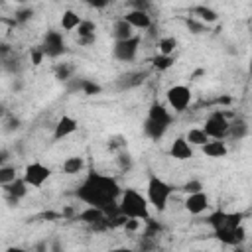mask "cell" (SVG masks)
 <instances>
[{
    "instance_id": "1",
    "label": "cell",
    "mask_w": 252,
    "mask_h": 252,
    "mask_svg": "<svg viewBox=\"0 0 252 252\" xmlns=\"http://www.w3.org/2000/svg\"><path fill=\"white\" fill-rule=\"evenodd\" d=\"M77 199L83 201L87 207H96L106 213V217L118 213V199L122 195V187L112 175L91 171L81 181L75 191Z\"/></svg>"
},
{
    "instance_id": "2",
    "label": "cell",
    "mask_w": 252,
    "mask_h": 252,
    "mask_svg": "<svg viewBox=\"0 0 252 252\" xmlns=\"http://www.w3.org/2000/svg\"><path fill=\"white\" fill-rule=\"evenodd\" d=\"M242 213H226V211H215L209 217V224L215 232V236L226 244V246H240L246 240V230L242 226Z\"/></svg>"
},
{
    "instance_id": "3",
    "label": "cell",
    "mask_w": 252,
    "mask_h": 252,
    "mask_svg": "<svg viewBox=\"0 0 252 252\" xmlns=\"http://www.w3.org/2000/svg\"><path fill=\"white\" fill-rule=\"evenodd\" d=\"M118 213L126 219H138V220H150V201L146 195H142L134 187L122 189V195L118 199Z\"/></svg>"
},
{
    "instance_id": "4",
    "label": "cell",
    "mask_w": 252,
    "mask_h": 252,
    "mask_svg": "<svg viewBox=\"0 0 252 252\" xmlns=\"http://www.w3.org/2000/svg\"><path fill=\"white\" fill-rule=\"evenodd\" d=\"M173 122V114L169 108H165L163 104L159 102H154L148 110V116H146V122H144V134L152 140H159L167 128L171 126Z\"/></svg>"
},
{
    "instance_id": "5",
    "label": "cell",
    "mask_w": 252,
    "mask_h": 252,
    "mask_svg": "<svg viewBox=\"0 0 252 252\" xmlns=\"http://www.w3.org/2000/svg\"><path fill=\"white\" fill-rule=\"evenodd\" d=\"M171 193H173V189H171V185L165 179H161L158 175H150L148 187H146V197H148L150 205L158 213H163L167 209L169 199H171Z\"/></svg>"
},
{
    "instance_id": "6",
    "label": "cell",
    "mask_w": 252,
    "mask_h": 252,
    "mask_svg": "<svg viewBox=\"0 0 252 252\" xmlns=\"http://www.w3.org/2000/svg\"><path fill=\"white\" fill-rule=\"evenodd\" d=\"M203 130L211 140H224L230 132V120L222 110H213L203 124Z\"/></svg>"
},
{
    "instance_id": "7",
    "label": "cell",
    "mask_w": 252,
    "mask_h": 252,
    "mask_svg": "<svg viewBox=\"0 0 252 252\" xmlns=\"http://www.w3.org/2000/svg\"><path fill=\"white\" fill-rule=\"evenodd\" d=\"M165 100H167V106L169 110L173 112H185L193 100V93L189 87L185 85H173L165 91Z\"/></svg>"
},
{
    "instance_id": "8",
    "label": "cell",
    "mask_w": 252,
    "mask_h": 252,
    "mask_svg": "<svg viewBox=\"0 0 252 252\" xmlns=\"http://www.w3.org/2000/svg\"><path fill=\"white\" fill-rule=\"evenodd\" d=\"M24 181L33 187V189H39L43 187V183L51 177V167H47L45 163L41 161H30L26 167H24V173H22Z\"/></svg>"
},
{
    "instance_id": "9",
    "label": "cell",
    "mask_w": 252,
    "mask_h": 252,
    "mask_svg": "<svg viewBox=\"0 0 252 252\" xmlns=\"http://www.w3.org/2000/svg\"><path fill=\"white\" fill-rule=\"evenodd\" d=\"M140 35H134L130 39H124V41H114V47H112V55L114 59L122 61V63H130L138 57V51H140Z\"/></svg>"
},
{
    "instance_id": "10",
    "label": "cell",
    "mask_w": 252,
    "mask_h": 252,
    "mask_svg": "<svg viewBox=\"0 0 252 252\" xmlns=\"http://www.w3.org/2000/svg\"><path fill=\"white\" fill-rule=\"evenodd\" d=\"M41 49L47 57H61L65 53V39H63V33L57 32V30H49L45 35H43V41H41Z\"/></svg>"
},
{
    "instance_id": "11",
    "label": "cell",
    "mask_w": 252,
    "mask_h": 252,
    "mask_svg": "<svg viewBox=\"0 0 252 252\" xmlns=\"http://www.w3.org/2000/svg\"><path fill=\"white\" fill-rule=\"evenodd\" d=\"M77 219L85 224H89L91 228H106L108 226V217L102 209H96V207H85Z\"/></svg>"
},
{
    "instance_id": "12",
    "label": "cell",
    "mask_w": 252,
    "mask_h": 252,
    "mask_svg": "<svg viewBox=\"0 0 252 252\" xmlns=\"http://www.w3.org/2000/svg\"><path fill=\"white\" fill-rule=\"evenodd\" d=\"M209 205H211V199H209V195L205 193V191H199V193H191V195H187L185 197V201H183V207H185V211L189 213V215H203L207 209H209Z\"/></svg>"
},
{
    "instance_id": "13",
    "label": "cell",
    "mask_w": 252,
    "mask_h": 252,
    "mask_svg": "<svg viewBox=\"0 0 252 252\" xmlns=\"http://www.w3.org/2000/svg\"><path fill=\"white\" fill-rule=\"evenodd\" d=\"M77 128H79L77 118H73V116H69V114H63V116L55 122V126H53V140H63V138L75 134Z\"/></svg>"
},
{
    "instance_id": "14",
    "label": "cell",
    "mask_w": 252,
    "mask_h": 252,
    "mask_svg": "<svg viewBox=\"0 0 252 252\" xmlns=\"http://www.w3.org/2000/svg\"><path fill=\"white\" fill-rule=\"evenodd\" d=\"M122 18H124L134 30H150L152 24H154L148 10H132V8H130Z\"/></svg>"
},
{
    "instance_id": "15",
    "label": "cell",
    "mask_w": 252,
    "mask_h": 252,
    "mask_svg": "<svg viewBox=\"0 0 252 252\" xmlns=\"http://www.w3.org/2000/svg\"><path fill=\"white\" fill-rule=\"evenodd\" d=\"M169 156L173 159H179V161H185V159H191L193 158V146L185 140V136H177L171 146H169Z\"/></svg>"
},
{
    "instance_id": "16",
    "label": "cell",
    "mask_w": 252,
    "mask_h": 252,
    "mask_svg": "<svg viewBox=\"0 0 252 252\" xmlns=\"http://www.w3.org/2000/svg\"><path fill=\"white\" fill-rule=\"evenodd\" d=\"M201 152H203L207 158H211V159H219V158H226L228 146L224 144V140H209V142L201 148Z\"/></svg>"
},
{
    "instance_id": "17",
    "label": "cell",
    "mask_w": 252,
    "mask_h": 252,
    "mask_svg": "<svg viewBox=\"0 0 252 252\" xmlns=\"http://www.w3.org/2000/svg\"><path fill=\"white\" fill-rule=\"evenodd\" d=\"M77 37L81 45H89L96 39V26L91 20H83L81 26L77 28Z\"/></svg>"
},
{
    "instance_id": "18",
    "label": "cell",
    "mask_w": 252,
    "mask_h": 252,
    "mask_svg": "<svg viewBox=\"0 0 252 252\" xmlns=\"http://www.w3.org/2000/svg\"><path fill=\"white\" fill-rule=\"evenodd\" d=\"M4 189V193H6V197H10L12 201H20L22 197H26L28 195V189H30V185L24 181V177H18L14 183H10V185H6V187H2Z\"/></svg>"
},
{
    "instance_id": "19",
    "label": "cell",
    "mask_w": 252,
    "mask_h": 252,
    "mask_svg": "<svg viewBox=\"0 0 252 252\" xmlns=\"http://www.w3.org/2000/svg\"><path fill=\"white\" fill-rule=\"evenodd\" d=\"M81 22H83V18L75 10H63L61 20H59V26L65 32H77V28L81 26Z\"/></svg>"
},
{
    "instance_id": "20",
    "label": "cell",
    "mask_w": 252,
    "mask_h": 252,
    "mask_svg": "<svg viewBox=\"0 0 252 252\" xmlns=\"http://www.w3.org/2000/svg\"><path fill=\"white\" fill-rule=\"evenodd\" d=\"M112 33H114V41H124V39H130L134 37V28L124 20V18H118L112 26Z\"/></svg>"
},
{
    "instance_id": "21",
    "label": "cell",
    "mask_w": 252,
    "mask_h": 252,
    "mask_svg": "<svg viewBox=\"0 0 252 252\" xmlns=\"http://www.w3.org/2000/svg\"><path fill=\"white\" fill-rule=\"evenodd\" d=\"M185 140L193 146V148H203L211 138L207 136V132L203 130V128H199V126H193V128H189L187 132H185Z\"/></svg>"
},
{
    "instance_id": "22",
    "label": "cell",
    "mask_w": 252,
    "mask_h": 252,
    "mask_svg": "<svg viewBox=\"0 0 252 252\" xmlns=\"http://www.w3.org/2000/svg\"><path fill=\"white\" fill-rule=\"evenodd\" d=\"M193 18H197L199 22L203 24H215L219 20V14L211 8V6H205V4H197L193 8Z\"/></svg>"
},
{
    "instance_id": "23",
    "label": "cell",
    "mask_w": 252,
    "mask_h": 252,
    "mask_svg": "<svg viewBox=\"0 0 252 252\" xmlns=\"http://www.w3.org/2000/svg\"><path fill=\"white\" fill-rule=\"evenodd\" d=\"M85 158H81V156H69V158H65L63 159V163H61V169L67 173V175H75V173H81L83 169H85Z\"/></svg>"
},
{
    "instance_id": "24",
    "label": "cell",
    "mask_w": 252,
    "mask_h": 252,
    "mask_svg": "<svg viewBox=\"0 0 252 252\" xmlns=\"http://www.w3.org/2000/svg\"><path fill=\"white\" fill-rule=\"evenodd\" d=\"M177 49V37L173 35H165L158 39V53L159 55H173Z\"/></svg>"
},
{
    "instance_id": "25",
    "label": "cell",
    "mask_w": 252,
    "mask_h": 252,
    "mask_svg": "<svg viewBox=\"0 0 252 252\" xmlns=\"http://www.w3.org/2000/svg\"><path fill=\"white\" fill-rule=\"evenodd\" d=\"M246 134H248V124H246V120H242V118L230 120V132H228V136L240 140V138H244Z\"/></svg>"
},
{
    "instance_id": "26",
    "label": "cell",
    "mask_w": 252,
    "mask_h": 252,
    "mask_svg": "<svg viewBox=\"0 0 252 252\" xmlns=\"http://www.w3.org/2000/svg\"><path fill=\"white\" fill-rule=\"evenodd\" d=\"M16 179H18V175H16V167H14V165H10V163L0 165V185H2V187L14 183Z\"/></svg>"
},
{
    "instance_id": "27",
    "label": "cell",
    "mask_w": 252,
    "mask_h": 252,
    "mask_svg": "<svg viewBox=\"0 0 252 252\" xmlns=\"http://www.w3.org/2000/svg\"><path fill=\"white\" fill-rule=\"evenodd\" d=\"M154 67L158 69V71H167V69H171L173 67V63H175V57L173 55H156L154 57Z\"/></svg>"
},
{
    "instance_id": "28",
    "label": "cell",
    "mask_w": 252,
    "mask_h": 252,
    "mask_svg": "<svg viewBox=\"0 0 252 252\" xmlns=\"http://www.w3.org/2000/svg\"><path fill=\"white\" fill-rule=\"evenodd\" d=\"M71 73H73V67L67 65V63H59V65L55 67V77H57L59 81H69V79H71Z\"/></svg>"
},
{
    "instance_id": "29",
    "label": "cell",
    "mask_w": 252,
    "mask_h": 252,
    "mask_svg": "<svg viewBox=\"0 0 252 252\" xmlns=\"http://www.w3.org/2000/svg\"><path fill=\"white\" fill-rule=\"evenodd\" d=\"M79 89H81L85 94L100 93V85H96V83H93V81H89V79H83V81L79 83Z\"/></svg>"
},
{
    "instance_id": "30",
    "label": "cell",
    "mask_w": 252,
    "mask_h": 252,
    "mask_svg": "<svg viewBox=\"0 0 252 252\" xmlns=\"http://www.w3.org/2000/svg\"><path fill=\"white\" fill-rule=\"evenodd\" d=\"M205 187H203V183L199 181V179H189L185 185H183V191H185V195H191V193H199V191H203Z\"/></svg>"
},
{
    "instance_id": "31",
    "label": "cell",
    "mask_w": 252,
    "mask_h": 252,
    "mask_svg": "<svg viewBox=\"0 0 252 252\" xmlns=\"http://www.w3.org/2000/svg\"><path fill=\"white\" fill-rule=\"evenodd\" d=\"M30 57H32V65H41V61H43V57H45V53H43L41 45H37V47H32V51H30Z\"/></svg>"
},
{
    "instance_id": "32",
    "label": "cell",
    "mask_w": 252,
    "mask_h": 252,
    "mask_svg": "<svg viewBox=\"0 0 252 252\" xmlns=\"http://www.w3.org/2000/svg\"><path fill=\"white\" fill-rule=\"evenodd\" d=\"M185 24H187V28H189L193 33H201V32L205 30V24H203V22H199L197 18H189Z\"/></svg>"
},
{
    "instance_id": "33",
    "label": "cell",
    "mask_w": 252,
    "mask_h": 252,
    "mask_svg": "<svg viewBox=\"0 0 252 252\" xmlns=\"http://www.w3.org/2000/svg\"><path fill=\"white\" fill-rule=\"evenodd\" d=\"M32 16H33V10H32V8H24V10H18V12H16V24L28 22Z\"/></svg>"
},
{
    "instance_id": "34",
    "label": "cell",
    "mask_w": 252,
    "mask_h": 252,
    "mask_svg": "<svg viewBox=\"0 0 252 252\" xmlns=\"http://www.w3.org/2000/svg\"><path fill=\"white\" fill-rule=\"evenodd\" d=\"M142 222L144 220H138V219H128L126 224H124V230L126 232H138L142 228Z\"/></svg>"
},
{
    "instance_id": "35",
    "label": "cell",
    "mask_w": 252,
    "mask_h": 252,
    "mask_svg": "<svg viewBox=\"0 0 252 252\" xmlns=\"http://www.w3.org/2000/svg\"><path fill=\"white\" fill-rule=\"evenodd\" d=\"M118 163H120V169H130V167H132V158L122 152V154L118 156Z\"/></svg>"
},
{
    "instance_id": "36",
    "label": "cell",
    "mask_w": 252,
    "mask_h": 252,
    "mask_svg": "<svg viewBox=\"0 0 252 252\" xmlns=\"http://www.w3.org/2000/svg\"><path fill=\"white\" fill-rule=\"evenodd\" d=\"M4 252H28L26 248H22V246H8Z\"/></svg>"
},
{
    "instance_id": "37",
    "label": "cell",
    "mask_w": 252,
    "mask_h": 252,
    "mask_svg": "<svg viewBox=\"0 0 252 252\" xmlns=\"http://www.w3.org/2000/svg\"><path fill=\"white\" fill-rule=\"evenodd\" d=\"M106 252H134V250L132 248H126V246H118V248H110Z\"/></svg>"
},
{
    "instance_id": "38",
    "label": "cell",
    "mask_w": 252,
    "mask_h": 252,
    "mask_svg": "<svg viewBox=\"0 0 252 252\" xmlns=\"http://www.w3.org/2000/svg\"><path fill=\"white\" fill-rule=\"evenodd\" d=\"M250 73H252V61H250Z\"/></svg>"
},
{
    "instance_id": "39",
    "label": "cell",
    "mask_w": 252,
    "mask_h": 252,
    "mask_svg": "<svg viewBox=\"0 0 252 252\" xmlns=\"http://www.w3.org/2000/svg\"><path fill=\"white\" fill-rule=\"evenodd\" d=\"M250 30H252V22H250Z\"/></svg>"
}]
</instances>
